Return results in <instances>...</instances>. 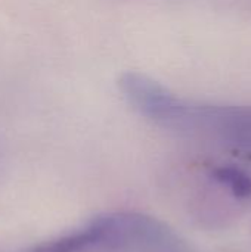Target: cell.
<instances>
[{
	"label": "cell",
	"mask_w": 251,
	"mask_h": 252,
	"mask_svg": "<svg viewBox=\"0 0 251 252\" xmlns=\"http://www.w3.org/2000/svg\"><path fill=\"white\" fill-rule=\"evenodd\" d=\"M95 247L121 252H191L185 241L166 223L139 213H111L89 224Z\"/></svg>",
	"instance_id": "1"
},
{
	"label": "cell",
	"mask_w": 251,
	"mask_h": 252,
	"mask_svg": "<svg viewBox=\"0 0 251 252\" xmlns=\"http://www.w3.org/2000/svg\"><path fill=\"white\" fill-rule=\"evenodd\" d=\"M188 131H203L251 157V108L235 105H192Z\"/></svg>",
	"instance_id": "2"
},
{
	"label": "cell",
	"mask_w": 251,
	"mask_h": 252,
	"mask_svg": "<svg viewBox=\"0 0 251 252\" xmlns=\"http://www.w3.org/2000/svg\"><path fill=\"white\" fill-rule=\"evenodd\" d=\"M95 244H96V235L93 229L87 226L83 230L43 242L24 252H81L87 248L95 247Z\"/></svg>",
	"instance_id": "3"
},
{
	"label": "cell",
	"mask_w": 251,
	"mask_h": 252,
	"mask_svg": "<svg viewBox=\"0 0 251 252\" xmlns=\"http://www.w3.org/2000/svg\"><path fill=\"white\" fill-rule=\"evenodd\" d=\"M212 176L237 199L251 201V174L241 168L225 165L215 168Z\"/></svg>",
	"instance_id": "4"
}]
</instances>
